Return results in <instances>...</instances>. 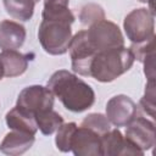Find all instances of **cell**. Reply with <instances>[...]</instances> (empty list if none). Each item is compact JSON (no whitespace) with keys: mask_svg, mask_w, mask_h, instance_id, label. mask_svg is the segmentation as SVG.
<instances>
[{"mask_svg":"<svg viewBox=\"0 0 156 156\" xmlns=\"http://www.w3.org/2000/svg\"><path fill=\"white\" fill-rule=\"evenodd\" d=\"M135 61L129 48L118 46L96 52L88 66L87 77H93L98 82L110 83L130 69Z\"/></svg>","mask_w":156,"mask_h":156,"instance_id":"4","label":"cell"},{"mask_svg":"<svg viewBox=\"0 0 156 156\" xmlns=\"http://www.w3.org/2000/svg\"><path fill=\"white\" fill-rule=\"evenodd\" d=\"M102 135L94 129L80 124L77 126L69 139V150L76 156L102 155Z\"/></svg>","mask_w":156,"mask_h":156,"instance_id":"6","label":"cell"},{"mask_svg":"<svg viewBox=\"0 0 156 156\" xmlns=\"http://www.w3.org/2000/svg\"><path fill=\"white\" fill-rule=\"evenodd\" d=\"M35 141L33 134L23 133L20 130H12L5 135L0 144V151L6 155L18 156L29 150Z\"/></svg>","mask_w":156,"mask_h":156,"instance_id":"12","label":"cell"},{"mask_svg":"<svg viewBox=\"0 0 156 156\" xmlns=\"http://www.w3.org/2000/svg\"><path fill=\"white\" fill-rule=\"evenodd\" d=\"M83 126H87L91 129H94L95 132H98L99 134L104 135L106 134L110 129H111V123L110 121L107 119L106 116L101 115V113H90L88 115L83 121L82 123Z\"/></svg>","mask_w":156,"mask_h":156,"instance_id":"19","label":"cell"},{"mask_svg":"<svg viewBox=\"0 0 156 156\" xmlns=\"http://www.w3.org/2000/svg\"><path fill=\"white\" fill-rule=\"evenodd\" d=\"M5 77V67H4V61H2V57H1V54H0V80Z\"/></svg>","mask_w":156,"mask_h":156,"instance_id":"21","label":"cell"},{"mask_svg":"<svg viewBox=\"0 0 156 156\" xmlns=\"http://www.w3.org/2000/svg\"><path fill=\"white\" fill-rule=\"evenodd\" d=\"M77 127V124L74 122H69V123H62L58 129L56 130V138H55V144L56 147L62 151V152H69V139L71 135L74 130V128Z\"/></svg>","mask_w":156,"mask_h":156,"instance_id":"18","label":"cell"},{"mask_svg":"<svg viewBox=\"0 0 156 156\" xmlns=\"http://www.w3.org/2000/svg\"><path fill=\"white\" fill-rule=\"evenodd\" d=\"M136 104L123 94L111 98L106 104V117L115 127L127 126L136 116Z\"/></svg>","mask_w":156,"mask_h":156,"instance_id":"9","label":"cell"},{"mask_svg":"<svg viewBox=\"0 0 156 156\" xmlns=\"http://www.w3.org/2000/svg\"><path fill=\"white\" fill-rule=\"evenodd\" d=\"M101 20H105V12L98 4H87L80 9L79 21L83 26H91Z\"/></svg>","mask_w":156,"mask_h":156,"instance_id":"17","label":"cell"},{"mask_svg":"<svg viewBox=\"0 0 156 156\" xmlns=\"http://www.w3.org/2000/svg\"><path fill=\"white\" fill-rule=\"evenodd\" d=\"M5 119L7 127L11 130H20L33 135H35V133L38 132V126L34 115L17 105L6 113Z\"/></svg>","mask_w":156,"mask_h":156,"instance_id":"13","label":"cell"},{"mask_svg":"<svg viewBox=\"0 0 156 156\" xmlns=\"http://www.w3.org/2000/svg\"><path fill=\"white\" fill-rule=\"evenodd\" d=\"M26 40V28L18 22L4 20L0 22V49L17 50Z\"/></svg>","mask_w":156,"mask_h":156,"instance_id":"11","label":"cell"},{"mask_svg":"<svg viewBox=\"0 0 156 156\" xmlns=\"http://www.w3.org/2000/svg\"><path fill=\"white\" fill-rule=\"evenodd\" d=\"M140 107L154 118L155 116V80L151 79L146 84L145 94L140 100Z\"/></svg>","mask_w":156,"mask_h":156,"instance_id":"20","label":"cell"},{"mask_svg":"<svg viewBox=\"0 0 156 156\" xmlns=\"http://www.w3.org/2000/svg\"><path fill=\"white\" fill-rule=\"evenodd\" d=\"M40 0H2L6 12L20 21H29L33 17L35 5Z\"/></svg>","mask_w":156,"mask_h":156,"instance_id":"15","label":"cell"},{"mask_svg":"<svg viewBox=\"0 0 156 156\" xmlns=\"http://www.w3.org/2000/svg\"><path fill=\"white\" fill-rule=\"evenodd\" d=\"M54 94L48 87L29 85L21 90L16 105L33 113L51 110L54 107Z\"/></svg>","mask_w":156,"mask_h":156,"instance_id":"7","label":"cell"},{"mask_svg":"<svg viewBox=\"0 0 156 156\" xmlns=\"http://www.w3.org/2000/svg\"><path fill=\"white\" fill-rule=\"evenodd\" d=\"M126 138L141 151L150 150L155 145V124L145 117H134L126 129Z\"/></svg>","mask_w":156,"mask_h":156,"instance_id":"8","label":"cell"},{"mask_svg":"<svg viewBox=\"0 0 156 156\" xmlns=\"http://www.w3.org/2000/svg\"><path fill=\"white\" fill-rule=\"evenodd\" d=\"M140 2H150V10H152V2H151V0H139Z\"/></svg>","mask_w":156,"mask_h":156,"instance_id":"22","label":"cell"},{"mask_svg":"<svg viewBox=\"0 0 156 156\" xmlns=\"http://www.w3.org/2000/svg\"><path fill=\"white\" fill-rule=\"evenodd\" d=\"M102 155L118 156V155H139L143 156L144 151L133 145L126 136L122 135L119 129H110L102 135Z\"/></svg>","mask_w":156,"mask_h":156,"instance_id":"10","label":"cell"},{"mask_svg":"<svg viewBox=\"0 0 156 156\" xmlns=\"http://www.w3.org/2000/svg\"><path fill=\"white\" fill-rule=\"evenodd\" d=\"M68 4L69 0H44L38 39L44 51L50 55H63L68 51L72 39L71 24L76 20Z\"/></svg>","mask_w":156,"mask_h":156,"instance_id":"2","label":"cell"},{"mask_svg":"<svg viewBox=\"0 0 156 156\" xmlns=\"http://www.w3.org/2000/svg\"><path fill=\"white\" fill-rule=\"evenodd\" d=\"M46 87L62 105L72 112H83L95 102L93 88L74 73L66 69L56 71L48 80Z\"/></svg>","mask_w":156,"mask_h":156,"instance_id":"3","label":"cell"},{"mask_svg":"<svg viewBox=\"0 0 156 156\" xmlns=\"http://www.w3.org/2000/svg\"><path fill=\"white\" fill-rule=\"evenodd\" d=\"M123 28L132 45H139L155 38V12L140 7L130 11L123 21Z\"/></svg>","mask_w":156,"mask_h":156,"instance_id":"5","label":"cell"},{"mask_svg":"<svg viewBox=\"0 0 156 156\" xmlns=\"http://www.w3.org/2000/svg\"><path fill=\"white\" fill-rule=\"evenodd\" d=\"M34 118H35L38 129L44 135H51L63 123L62 116L60 113H57L56 111H54L52 108L37 113L34 116Z\"/></svg>","mask_w":156,"mask_h":156,"instance_id":"16","label":"cell"},{"mask_svg":"<svg viewBox=\"0 0 156 156\" xmlns=\"http://www.w3.org/2000/svg\"><path fill=\"white\" fill-rule=\"evenodd\" d=\"M118 46H124V38L118 26L111 21L101 20L88 29L79 30L68 46L73 72L87 77L89 62L96 52Z\"/></svg>","mask_w":156,"mask_h":156,"instance_id":"1","label":"cell"},{"mask_svg":"<svg viewBox=\"0 0 156 156\" xmlns=\"http://www.w3.org/2000/svg\"><path fill=\"white\" fill-rule=\"evenodd\" d=\"M1 57L5 67V77L7 78L18 77L28 68L29 55L21 54L17 50H2Z\"/></svg>","mask_w":156,"mask_h":156,"instance_id":"14","label":"cell"}]
</instances>
